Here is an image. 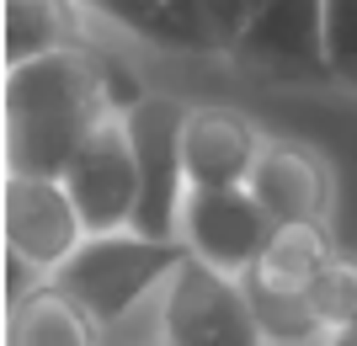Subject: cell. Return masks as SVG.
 I'll return each instance as SVG.
<instances>
[{"instance_id": "4", "label": "cell", "mask_w": 357, "mask_h": 346, "mask_svg": "<svg viewBox=\"0 0 357 346\" xmlns=\"http://www.w3.org/2000/svg\"><path fill=\"white\" fill-rule=\"evenodd\" d=\"M123 118H128L134 155H139L134 235H149V240H181V203H187L181 128H187V107H181L176 96H155V91H144Z\"/></svg>"}, {"instance_id": "11", "label": "cell", "mask_w": 357, "mask_h": 346, "mask_svg": "<svg viewBox=\"0 0 357 346\" xmlns=\"http://www.w3.org/2000/svg\"><path fill=\"white\" fill-rule=\"evenodd\" d=\"M107 22L128 27L134 38L171 54H224L219 32L208 22L203 0H91Z\"/></svg>"}, {"instance_id": "7", "label": "cell", "mask_w": 357, "mask_h": 346, "mask_svg": "<svg viewBox=\"0 0 357 346\" xmlns=\"http://www.w3.org/2000/svg\"><path fill=\"white\" fill-rule=\"evenodd\" d=\"M272 235H278V224L267 219V208L256 203L251 187H187L181 245L197 261H208L229 277H245L261 261Z\"/></svg>"}, {"instance_id": "8", "label": "cell", "mask_w": 357, "mask_h": 346, "mask_svg": "<svg viewBox=\"0 0 357 346\" xmlns=\"http://www.w3.org/2000/svg\"><path fill=\"white\" fill-rule=\"evenodd\" d=\"M86 240L91 229L59 176L6 171V251L27 256L32 267H43L54 277Z\"/></svg>"}, {"instance_id": "3", "label": "cell", "mask_w": 357, "mask_h": 346, "mask_svg": "<svg viewBox=\"0 0 357 346\" xmlns=\"http://www.w3.org/2000/svg\"><path fill=\"white\" fill-rule=\"evenodd\" d=\"M160 341L165 346H267L240 277L208 267L187 251L160 288Z\"/></svg>"}, {"instance_id": "9", "label": "cell", "mask_w": 357, "mask_h": 346, "mask_svg": "<svg viewBox=\"0 0 357 346\" xmlns=\"http://www.w3.org/2000/svg\"><path fill=\"white\" fill-rule=\"evenodd\" d=\"M245 187L256 192V203L267 208V219L278 229L283 224H331L336 176H331L326 155L298 144V139H267V150H261Z\"/></svg>"}, {"instance_id": "17", "label": "cell", "mask_w": 357, "mask_h": 346, "mask_svg": "<svg viewBox=\"0 0 357 346\" xmlns=\"http://www.w3.org/2000/svg\"><path fill=\"white\" fill-rule=\"evenodd\" d=\"M326 64L331 80L357 86V0H326Z\"/></svg>"}, {"instance_id": "16", "label": "cell", "mask_w": 357, "mask_h": 346, "mask_svg": "<svg viewBox=\"0 0 357 346\" xmlns=\"http://www.w3.org/2000/svg\"><path fill=\"white\" fill-rule=\"evenodd\" d=\"M310 304H314V315L326 320V336L336 331V325H347V320L357 315V256H336L331 261V267L314 277Z\"/></svg>"}, {"instance_id": "20", "label": "cell", "mask_w": 357, "mask_h": 346, "mask_svg": "<svg viewBox=\"0 0 357 346\" xmlns=\"http://www.w3.org/2000/svg\"><path fill=\"white\" fill-rule=\"evenodd\" d=\"M144 346H165V341H160V336H155V341H144Z\"/></svg>"}, {"instance_id": "12", "label": "cell", "mask_w": 357, "mask_h": 346, "mask_svg": "<svg viewBox=\"0 0 357 346\" xmlns=\"http://www.w3.org/2000/svg\"><path fill=\"white\" fill-rule=\"evenodd\" d=\"M6 346H107L102 325L48 277L38 293L6 304Z\"/></svg>"}, {"instance_id": "13", "label": "cell", "mask_w": 357, "mask_h": 346, "mask_svg": "<svg viewBox=\"0 0 357 346\" xmlns=\"http://www.w3.org/2000/svg\"><path fill=\"white\" fill-rule=\"evenodd\" d=\"M80 43H91V32L75 0H6V70Z\"/></svg>"}, {"instance_id": "14", "label": "cell", "mask_w": 357, "mask_h": 346, "mask_svg": "<svg viewBox=\"0 0 357 346\" xmlns=\"http://www.w3.org/2000/svg\"><path fill=\"white\" fill-rule=\"evenodd\" d=\"M336 256H342V251H336V240H331L326 224H283L267 240V251H261V261L251 267V277L283 288V293H310L314 277H320Z\"/></svg>"}, {"instance_id": "15", "label": "cell", "mask_w": 357, "mask_h": 346, "mask_svg": "<svg viewBox=\"0 0 357 346\" xmlns=\"http://www.w3.org/2000/svg\"><path fill=\"white\" fill-rule=\"evenodd\" d=\"M245 299L256 309V325L267 336V346H320L326 341V320L314 315L310 293H283V288L261 283V277H240Z\"/></svg>"}, {"instance_id": "18", "label": "cell", "mask_w": 357, "mask_h": 346, "mask_svg": "<svg viewBox=\"0 0 357 346\" xmlns=\"http://www.w3.org/2000/svg\"><path fill=\"white\" fill-rule=\"evenodd\" d=\"M203 6H208V22H213V32H219L224 54H229V43L240 38L245 16H251V0H203Z\"/></svg>"}, {"instance_id": "1", "label": "cell", "mask_w": 357, "mask_h": 346, "mask_svg": "<svg viewBox=\"0 0 357 346\" xmlns=\"http://www.w3.org/2000/svg\"><path fill=\"white\" fill-rule=\"evenodd\" d=\"M144 96L128 70L96 43L59 48L6 70V171L64 176L75 150L112 112Z\"/></svg>"}, {"instance_id": "10", "label": "cell", "mask_w": 357, "mask_h": 346, "mask_svg": "<svg viewBox=\"0 0 357 346\" xmlns=\"http://www.w3.org/2000/svg\"><path fill=\"white\" fill-rule=\"evenodd\" d=\"M267 150V134L235 107H187L181 155L187 187H245Z\"/></svg>"}, {"instance_id": "19", "label": "cell", "mask_w": 357, "mask_h": 346, "mask_svg": "<svg viewBox=\"0 0 357 346\" xmlns=\"http://www.w3.org/2000/svg\"><path fill=\"white\" fill-rule=\"evenodd\" d=\"M320 346H357V315L347 320V325H336V331H331Z\"/></svg>"}, {"instance_id": "5", "label": "cell", "mask_w": 357, "mask_h": 346, "mask_svg": "<svg viewBox=\"0 0 357 346\" xmlns=\"http://www.w3.org/2000/svg\"><path fill=\"white\" fill-rule=\"evenodd\" d=\"M224 59L267 80H331L326 0H251V16Z\"/></svg>"}, {"instance_id": "2", "label": "cell", "mask_w": 357, "mask_h": 346, "mask_svg": "<svg viewBox=\"0 0 357 346\" xmlns=\"http://www.w3.org/2000/svg\"><path fill=\"white\" fill-rule=\"evenodd\" d=\"M181 261H187V245L181 240H149V235H134V229H118V235H91V240L54 272V283H59L107 336L112 325L139 315L149 299H160L165 277H171Z\"/></svg>"}, {"instance_id": "6", "label": "cell", "mask_w": 357, "mask_h": 346, "mask_svg": "<svg viewBox=\"0 0 357 346\" xmlns=\"http://www.w3.org/2000/svg\"><path fill=\"white\" fill-rule=\"evenodd\" d=\"M59 181L70 187V197H75V208H80V219H86L91 235L134 229V213H139V155H134L128 118L112 112V118L75 150V160L64 166Z\"/></svg>"}]
</instances>
